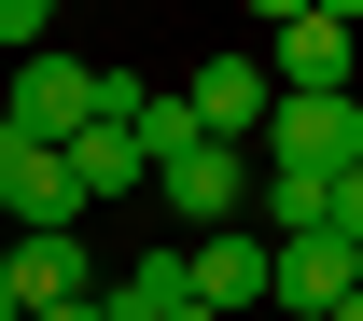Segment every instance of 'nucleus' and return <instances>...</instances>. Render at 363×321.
Wrapping results in <instances>:
<instances>
[{"label": "nucleus", "instance_id": "f257e3e1", "mask_svg": "<svg viewBox=\"0 0 363 321\" xmlns=\"http://www.w3.org/2000/svg\"><path fill=\"white\" fill-rule=\"evenodd\" d=\"M154 210H168L182 237H224L238 210H252V154H238V140H196V154H168V168H154Z\"/></svg>", "mask_w": 363, "mask_h": 321}, {"label": "nucleus", "instance_id": "f03ea898", "mask_svg": "<svg viewBox=\"0 0 363 321\" xmlns=\"http://www.w3.org/2000/svg\"><path fill=\"white\" fill-rule=\"evenodd\" d=\"M0 126H14V140H43V154H70V140L98 126V70H84V56H14Z\"/></svg>", "mask_w": 363, "mask_h": 321}, {"label": "nucleus", "instance_id": "7ed1b4c3", "mask_svg": "<svg viewBox=\"0 0 363 321\" xmlns=\"http://www.w3.org/2000/svg\"><path fill=\"white\" fill-rule=\"evenodd\" d=\"M252 154L294 168V182H335V168H363V98H279Z\"/></svg>", "mask_w": 363, "mask_h": 321}, {"label": "nucleus", "instance_id": "20e7f679", "mask_svg": "<svg viewBox=\"0 0 363 321\" xmlns=\"http://www.w3.org/2000/svg\"><path fill=\"white\" fill-rule=\"evenodd\" d=\"M0 293H14V321H28V308H70V293H98L84 224H28V237H0Z\"/></svg>", "mask_w": 363, "mask_h": 321}, {"label": "nucleus", "instance_id": "39448f33", "mask_svg": "<svg viewBox=\"0 0 363 321\" xmlns=\"http://www.w3.org/2000/svg\"><path fill=\"white\" fill-rule=\"evenodd\" d=\"M182 112H196L210 140H238V154H252V140H266V112H279V84H266V56H196Z\"/></svg>", "mask_w": 363, "mask_h": 321}, {"label": "nucleus", "instance_id": "423d86ee", "mask_svg": "<svg viewBox=\"0 0 363 321\" xmlns=\"http://www.w3.org/2000/svg\"><path fill=\"white\" fill-rule=\"evenodd\" d=\"M182 266H196V308H210V321H238V308H266L279 237H266V224H224V237H182Z\"/></svg>", "mask_w": 363, "mask_h": 321}, {"label": "nucleus", "instance_id": "0eeeda50", "mask_svg": "<svg viewBox=\"0 0 363 321\" xmlns=\"http://www.w3.org/2000/svg\"><path fill=\"white\" fill-rule=\"evenodd\" d=\"M350 70H363V28H321V14L266 28V84L279 98H350Z\"/></svg>", "mask_w": 363, "mask_h": 321}, {"label": "nucleus", "instance_id": "6e6552de", "mask_svg": "<svg viewBox=\"0 0 363 321\" xmlns=\"http://www.w3.org/2000/svg\"><path fill=\"white\" fill-rule=\"evenodd\" d=\"M335 293H363V252H335V237H279L266 308H308V321H335Z\"/></svg>", "mask_w": 363, "mask_h": 321}, {"label": "nucleus", "instance_id": "1a4fd4ad", "mask_svg": "<svg viewBox=\"0 0 363 321\" xmlns=\"http://www.w3.org/2000/svg\"><path fill=\"white\" fill-rule=\"evenodd\" d=\"M168 308H196V266H182V237H154L126 279H98V321H168Z\"/></svg>", "mask_w": 363, "mask_h": 321}, {"label": "nucleus", "instance_id": "9d476101", "mask_svg": "<svg viewBox=\"0 0 363 321\" xmlns=\"http://www.w3.org/2000/svg\"><path fill=\"white\" fill-rule=\"evenodd\" d=\"M70 182H84V210H98V196L154 182V168H140V140H126V126H84V140H70Z\"/></svg>", "mask_w": 363, "mask_h": 321}, {"label": "nucleus", "instance_id": "9b49d317", "mask_svg": "<svg viewBox=\"0 0 363 321\" xmlns=\"http://www.w3.org/2000/svg\"><path fill=\"white\" fill-rule=\"evenodd\" d=\"M28 182H43V140H14V126H0V224L28 210Z\"/></svg>", "mask_w": 363, "mask_h": 321}, {"label": "nucleus", "instance_id": "f8f14e48", "mask_svg": "<svg viewBox=\"0 0 363 321\" xmlns=\"http://www.w3.org/2000/svg\"><path fill=\"white\" fill-rule=\"evenodd\" d=\"M321 237H335V252H363V168H335V196H321Z\"/></svg>", "mask_w": 363, "mask_h": 321}, {"label": "nucleus", "instance_id": "ddd939ff", "mask_svg": "<svg viewBox=\"0 0 363 321\" xmlns=\"http://www.w3.org/2000/svg\"><path fill=\"white\" fill-rule=\"evenodd\" d=\"M43 14L56 0H0V56H43Z\"/></svg>", "mask_w": 363, "mask_h": 321}, {"label": "nucleus", "instance_id": "4468645a", "mask_svg": "<svg viewBox=\"0 0 363 321\" xmlns=\"http://www.w3.org/2000/svg\"><path fill=\"white\" fill-rule=\"evenodd\" d=\"M308 14H321V28H363V0H308Z\"/></svg>", "mask_w": 363, "mask_h": 321}, {"label": "nucleus", "instance_id": "2eb2a0df", "mask_svg": "<svg viewBox=\"0 0 363 321\" xmlns=\"http://www.w3.org/2000/svg\"><path fill=\"white\" fill-rule=\"evenodd\" d=\"M28 321H98V293H70V308H28Z\"/></svg>", "mask_w": 363, "mask_h": 321}, {"label": "nucleus", "instance_id": "dca6fc26", "mask_svg": "<svg viewBox=\"0 0 363 321\" xmlns=\"http://www.w3.org/2000/svg\"><path fill=\"white\" fill-rule=\"evenodd\" d=\"M252 14H266V28H294V14H308V0H252Z\"/></svg>", "mask_w": 363, "mask_h": 321}, {"label": "nucleus", "instance_id": "f3484780", "mask_svg": "<svg viewBox=\"0 0 363 321\" xmlns=\"http://www.w3.org/2000/svg\"><path fill=\"white\" fill-rule=\"evenodd\" d=\"M335 321H363V293H335Z\"/></svg>", "mask_w": 363, "mask_h": 321}, {"label": "nucleus", "instance_id": "a211bd4d", "mask_svg": "<svg viewBox=\"0 0 363 321\" xmlns=\"http://www.w3.org/2000/svg\"><path fill=\"white\" fill-rule=\"evenodd\" d=\"M168 321H210V308H168Z\"/></svg>", "mask_w": 363, "mask_h": 321}]
</instances>
